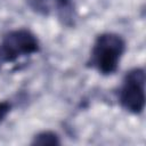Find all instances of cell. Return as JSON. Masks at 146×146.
I'll use <instances>...</instances> for the list:
<instances>
[{
	"instance_id": "5",
	"label": "cell",
	"mask_w": 146,
	"mask_h": 146,
	"mask_svg": "<svg viewBox=\"0 0 146 146\" xmlns=\"http://www.w3.org/2000/svg\"><path fill=\"white\" fill-rule=\"evenodd\" d=\"M10 110V105L6 102H0V122L7 116V114L9 113Z\"/></svg>"
},
{
	"instance_id": "1",
	"label": "cell",
	"mask_w": 146,
	"mask_h": 146,
	"mask_svg": "<svg viewBox=\"0 0 146 146\" xmlns=\"http://www.w3.org/2000/svg\"><path fill=\"white\" fill-rule=\"evenodd\" d=\"M125 43L123 39L115 33L100 34L92 47L90 62L102 74L114 73L124 52Z\"/></svg>"
},
{
	"instance_id": "4",
	"label": "cell",
	"mask_w": 146,
	"mask_h": 146,
	"mask_svg": "<svg viewBox=\"0 0 146 146\" xmlns=\"http://www.w3.org/2000/svg\"><path fill=\"white\" fill-rule=\"evenodd\" d=\"M32 144L33 145H58L59 139L56 133L51 131H43L38 133L34 137Z\"/></svg>"
},
{
	"instance_id": "3",
	"label": "cell",
	"mask_w": 146,
	"mask_h": 146,
	"mask_svg": "<svg viewBox=\"0 0 146 146\" xmlns=\"http://www.w3.org/2000/svg\"><path fill=\"white\" fill-rule=\"evenodd\" d=\"M120 103L128 112L139 114L145 106V72L143 68L129 71L120 90Z\"/></svg>"
},
{
	"instance_id": "6",
	"label": "cell",
	"mask_w": 146,
	"mask_h": 146,
	"mask_svg": "<svg viewBox=\"0 0 146 146\" xmlns=\"http://www.w3.org/2000/svg\"><path fill=\"white\" fill-rule=\"evenodd\" d=\"M56 1H57L58 3H60V5H66L70 0H56Z\"/></svg>"
},
{
	"instance_id": "2",
	"label": "cell",
	"mask_w": 146,
	"mask_h": 146,
	"mask_svg": "<svg viewBox=\"0 0 146 146\" xmlns=\"http://www.w3.org/2000/svg\"><path fill=\"white\" fill-rule=\"evenodd\" d=\"M39 49L35 35L29 30H16L6 34L0 43V64L31 55Z\"/></svg>"
}]
</instances>
